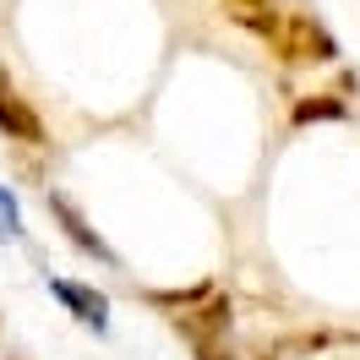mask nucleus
I'll list each match as a JSON object with an SVG mask.
<instances>
[{
	"label": "nucleus",
	"instance_id": "5",
	"mask_svg": "<svg viewBox=\"0 0 360 360\" xmlns=\"http://www.w3.org/2000/svg\"><path fill=\"white\" fill-rule=\"evenodd\" d=\"M229 22H240L246 33H257V39H268L278 33V22H284V11H278V0H224Z\"/></svg>",
	"mask_w": 360,
	"mask_h": 360
},
{
	"label": "nucleus",
	"instance_id": "6",
	"mask_svg": "<svg viewBox=\"0 0 360 360\" xmlns=\"http://www.w3.org/2000/svg\"><path fill=\"white\" fill-rule=\"evenodd\" d=\"M44 202H49V213H55V219L66 224V235H71V240H77V246H82V251H93V257H104V262H110V246H104V240H98V235H93V229L82 224V213H77V207H71L66 197H60V191H44Z\"/></svg>",
	"mask_w": 360,
	"mask_h": 360
},
{
	"label": "nucleus",
	"instance_id": "3",
	"mask_svg": "<svg viewBox=\"0 0 360 360\" xmlns=\"http://www.w3.org/2000/svg\"><path fill=\"white\" fill-rule=\"evenodd\" d=\"M175 328L191 338L197 349H202V344H224V333H229V300L219 290H207L202 300H197V311H175Z\"/></svg>",
	"mask_w": 360,
	"mask_h": 360
},
{
	"label": "nucleus",
	"instance_id": "8",
	"mask_svg": "<svg viewBox=\"0 0 360 360\" xmlns=\"http://www.w3.org/2000/svg\"><path fill=\"white\" fill-rule=\"evenodd\" d=\"M55 295H60V300H66V306L82 316V322H93V328H104V322H110V311H104V295L82 290V284H66V278H55Z\"/></svg>",
	"mask_w": 360,
	"mask_h": 360
},
{
	"label": "nucleus",
	"instance_id": "7",
	"mask_svg": "<svg viewBox=\"0 0 360 360\" xmlns=\"http://www.w3.org/2000/svg\"><path fill=\"white\" fill-rule=\"evenodd\" d=\"M344 98H333V93H306V98H295L290 120L295 126H316V120H344Z\"/></svg>",
	"mask_w": 360,
	"mask_h": 360
},
{
	"label": "nucleus",
	"instance_id": "9",
	"mask_svg": "<svg viewBox=\"0 0 360 360\" xmlns=\"http://www.w3.org/2000/svg\"><path fill=\"white\" fill-rule=\"evenodd\" d=\"M197 360H229V349H224V344H202V349H197Z\"/></svg>",
	"mask_w": 360,
	"mask_h": 360
},
{
	"label": "nucleus",
	"instance_id": "4",
	"mask_svg": "<svg viewBox=\"0 0 360 360\" xmlns=\"http://www.w3.org/2000/svg\"><path fill=\"white\" fill-rule=\"evenodd\" d=\"M0 131L11 136V142H22V148H44V142H49L39 110H33V104H27L6 77H0Z\"/></svg>",
	"mask_w": 360,
	"mask_h": 360
},
{
	"label": "nucleus",
	"instance_id": "1",
	"mask_svg": "<svg viewBox=\"0 0 360 360\" xmlns=\"http://www.w3.org/2000/svg\"><path fill=\"white\" fill-rule=\"evenodd\" d=\"M268 49L278 55V66H333L338 60V39L311 11H284V22H278Z\"/></svg>",
	"mask_w": 360,
	"mask_h": 360
},
{
	"label": "nucleus",
	"instance_id": "2",
	"mask_svg": "<svg viewBox=\"0 0 360 360\" xmlns=\"http://www.w3.org/2000/svg\"><path fill=\"white\" fill-rule=\"evenodd\" d=\"M257 360H360L355 333H290L273 349H262Z\"/></svg>",
	"mask_w": 360,
	"mask_h": 360
}]
</instances>
